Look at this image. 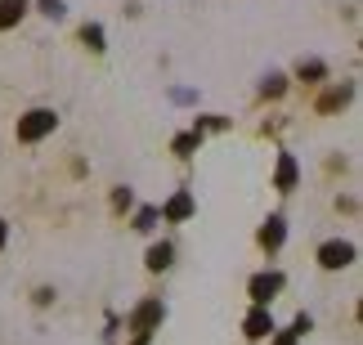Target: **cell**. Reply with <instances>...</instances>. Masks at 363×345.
<instances>
[{"mask_svg":"<svg viewBox=\"0 0 363 345\" xmlns=\"http://www.w3.org/2000/svg\"><path fill=\"white\" fill-rule=\"evenodd\" d=\"M54 126H59V113H54V108H32V113L18 117V144L45 140V135H54Z\"/></svg>","mask_w":363,"mask_h":345,"instance_id":"6da1fadb","label":"cell"},{"mask_svg":"<svg viewBox=\"0 0 363 345\" xmlns=\"http://www.w3.org/2000/svg\"><path fill=\"white\" fill-rule=\"evenodd\" d=\"M318 265H323V269L354 265V242H323V247H318Z\"/></svg>","mask_w":363,"mask_h":345,"instance_id":"7a4b0ae2","label":"cell"},{"mask_svg":"<svg viewBox=\"0 0 363 345\" xmlns=\"http://www.w3.org/2000/svg\"><path fill=\"white\" fill-rule=\"evenodd\" d=\"M278 292H283V273H256V278H251V300H256V305H269Z\"/></svg>","mask_w":363,"mask_h":345,"instance_id":"3957f363","label":"cell"},{"mask_svg":"<svg viewBox=\"0 0 363 345\" xmlns=\"http://www.w3.org/2000/svg\"><path fill=\"white\" fill-rule=\"evenodd\" d=\"M350 94H354V86H350V81H345V86H332V90H323V94H318V113H337V108H345V103H350Z\"/></svg>","mask_w":363,"mask_h":345,"instance_id":"277c9868","label":"cell"},{"mask_svg":"<svg viewBox=\"0 0 363 345\" xmlns=\"http://www.w3.org/2000/svg\"><path fill=\"white\" fill-rule=\"evenodd\" d=\"M162 319V300H144V305L135 310V332H139V341L148 336V327Z\"/></svg>","mask_w":363,"mask_h":345,"instance_id":"5b68a950","label":"cell"},{"mask_svg":"<svg viewBox=\"0 0 363 345\" xmlns=\"http://www.w3.org/2000/svg\"><path fill=\"white\" fill-rule=\"evenodd\" d=\"M242 327H247V336H251V341H264V336H274V319H269L264 310H251Z\"/></svg>","mask_w":363,"mask_h":345,"instance_id":"8992f818","label":"cell"},{"mask_svg":"<svg viewBox=\"0 0 363 345\" xmlns=\"http://www.w3.org/2000/svg\"><path fill=\"white\" fill-rule=\"evenodd\" d=\"M274 184H278V193H291V188H296V157H291V153L278 157V175H274Z\"/></svg>","mask_w":363,"mask_h":345,"instance_id":"52a82bcc","label":"cell"},{"mask_svg":"<svg viewBox=\"0 0 363 345\" xmlns=\"http://www.w3.org/2000/svg\"><path fill=\"white\" fill-rule=\"evenodd\" d=\"M260 247H264V251H278V247H283V215H269V220H264Z\"/></svg>","mask_w":363,"mask_h":345,"instance_id":"ba28073f","label":"cell"},{"mask_svg":"<svg viewBox=\"0 0 363 345\" xmlns=\"http://www.w3.org/2000/svg\"><path fill=\"white\" fill-rule=\"evenodd\" d=\"M162 215L166 220H189L193 215V198H189V193H175V198L162 206Z\"/></svg>","mask_w":363,"mask_h":345,"instance_id":"9c48e42d","label":"cell"},{"mask_svg":"<svg viewBox=\"0 0 363 345\" xmlns=\"http://www.w3.org/2000/svg\"><path fill=\"white\" fill-rule=\"evenodd\" d=\"M23 13H27V0H0V32H9Z\"/></svg>","mask_w":363,"mask_h":345,"instance_id":"30bf717a","label":"cell"},{"mask_svg":"<svg viewBox=\"0 0 363 345\" xmlns=\"http://www.w3.org/2000/svg\"><path fill=\"white\" fill-rule=\"evenodd\" d=\"M296 77H301V81H310V86H318V81L328 77V63H318V59H301V63H296Z\"/></svg>","mask_w":363,"mask_h":345,"instance_id":"8fae6325","label":"cell"},{"mask_svg":"<svg viewBox=\"0 0 363 345\" xmlns=\"http://www.w3.org/2000/svg\"><path fill=\"white\" fill-rule=\"evenodd\" d=\"M166 265H171V242L148 247V269H166Z\"/></svg>","mask_w":363,"mask_h":345,"instance_id":"7c38bea8","label":"cell"},{"mask_svg":"<svg viewBox=\"0 0 363 345\" xmlns=\"http://www.w3.org/2000/svg\"><path fill=\"white\" fill-rule=\"evenodd\" d=\"M81 40H86L94 54H99V50H104V27H99V23H86V27H81Z\"/></svg>","mask_w":363,"mask_h":345,"instance_id":"4fadbf2b","label":"cell"},{"mask_svg":"<svg viewBox=\"0 0 363 345\" xmlns=\"http://www.w3.org/2000/svg\"><path fill=\"white\" fill-rule=\"evenodd\" d=\"M283 90H287V77H278V72H269V77H264V86H260L264 99H278Z\"/></svg>","mask_w":363,"mask_h":345,"instance_id":"5bb4252c","label":"cell"},{"mask_svg":"<svg viewBox=\"0 0 363 345\" xmlns=\"http://www.w3.org/2000/svg\"><path fill=\"white\" fill-rule=\"evenodd\" d=\"M198 140H202L198 130H193V135H179V140H175V153H179V157H189L193 148H198Z\"/></svg>","mask_w":363,"mask_h":345,"instance_id":"9a60e30c","label":"cell"},{"mask_svg":"<svg viewBox=\"0 0 363 345\" xmlns=\"http://www.w3.org/2000/svg\"><path fill=\"white\" fill-rule=\"evenodd\" d=\"M45 18H63V0H36Z\"/></svg>","mask_w":363,"mask_h":345,"instance_id":"2e32d148","label":"cell"},{"mask_svg":"<svg viewBox=\"0 0 363 345\" xmlns=\"http://www.w3.org/2000/svg\"><path fill=\"white\" fill-rule=\"evenodd\" d=\"M157 225V211H152V206H144V211H139V220H135V229H152Z\"/></svg>","mask_w":363,"mask_h":345,"instance_id":"e0dca14e","label":"cell"},{"mask_svg":"<svg viewBox=\"0 0 363 345\" xmlns=\"http://www.w3.org/2000/svg\"><path fill=\"white\" fill-rule=\"evenodd\" d=\"M113 206H117V211H121V206H130V188H117L113 193Z\"/></svg>","mask_w":363,"mask_h":345,"instance_id":"ac0fdd59","label":"cell"},{"mask_svg":"<svg viewBox=\"0 0 363 345\" xmlns=\"http://www.w3.org/2000/svg\"><path fill=\"white\" fill-rule=\"evenodd\" d=\"M274 345H296V332H287V336H278Z\"/></svg>","mask_w":363,"mask_h":345,"instance_id":"d6986e66","label":"cell"},{"mask_svg":"<svg viewBox=\"0 0 363 345\" xmlns=\"http://www.w3.org/2000/svg\"><path fill=\"white\" fill-rule=\"evenodd\" d=\"M5 233H9V225H5V220H0V247H5Z\"/></svg>","mask_w":363,"mask_h":345,"instance_id":"ffe728a7","label":"cell"}]
</instances>
